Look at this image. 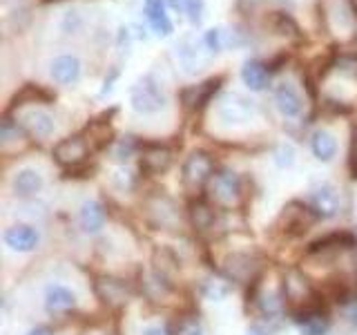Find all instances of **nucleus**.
I'll return each instance as SVG.
<instances>
[{"instance_id":"obj_24","label":"nucleus","mask_w":357,"mask_h":335,"mask_svg":"<svg viewBox=\"0 0 357 335\" xmlns=\"http://www.w3.org/2000/svg\"><path fill=\"white\" fill-rule=\"evenodd\" d=\"M190 219H192V226L197 230H208L212 228V223H215V210L208 204H204V201H197V204H192V208H190Z\"/></svg>"},{"instance_id":"obj_4","label":"nucleus","mask_w":357,"mask_h":335,"mask_svg":"<svg viewBox=\"0 0 357 335\" xmlns=\"http://www.w3.org/2000/svg\"><path fill=\"white\" fill-rule=\"evenodd\" d=\"M255 114H257L255 100L241 94H226L217 105V117L226 126H241V123H248Z\"/></svg>"},{"instance_id":"obj_22","label":"nucleus","mask_w":357,"mask_h":335,"mask_svg":"<svg viewBox=\"0 0 357 335\" xmlns=\"http://www.w3.org/2000/svg\"><path fill=\"white\" fill-rule=\"evenodd\" d=\"M310 148H312V154H315L319 161H331L335 156V152H337V141H335L333 132L317 130L310 139Z\"/></svg>"},{"instance_id":"obj_10","label":"nucleus","mask_w":357,"mask_h":335,"mask_svg":"<svg viewBox=\"0 0 357 335\" xmlns=\"http://www.w3.org/2000/svg\"><path fill=\"white\" fill-rule=\"evenodd\" d=\"M201 47H206V43H197L192 36H185L178 45V59H181V65L185 67L188 74H197L206 67L208 56Z\"/></svg>"},{"instance_id":"obj_2","label":"nucleus","mask_w":357,"mask_h":335,"mask_svg":"<svg viewBox=\"0 0 357 335\" xmlns=\"http://www.w3.org/2000/svg\"><path fill=\"white\" fill-rule=\"evenodd\" d=\"M212 177H215V159H212L208 152L197 150L185 159L183 170H181V181L190 193L201 190Z\"/></svg>"},{"instance_id":"obj_5","label":"nucleus","mask_w":357,"mask_h":335,"mask_svg":"<svg viewBox=\"0 0 357 335\" xmlns=\"http://www.w3.org/2000/svg\"><path fill=\"white\" fill-rule=\"evenodd\" d=\"M210 195L219 206H232L241 197V179L232 170H219L210 179Z\"/></svg>"},{"instance_id":"obj_17","label":"nucleus","mask_w":357,"mask_h":335,"mask_svg":"<svg viewBox=\"0 0 357 335\" xmlns=\"http://www.w3.org/2000/svg\"><path fill=\"white\" fill-rule=\"evenodd\" d=\"M284 295L288 302H293V304H304V302L312 297L308 279L299 271H290L284 279Z\"/></svg>"},{"instance_id":"obj_31","label":"nucleus","mask_w":357,"mask_h":335,"mask_svg":"<svg viewBox=\"0 0 357 335\" xmlns=\"http://www.w3.org/2000/svg\"><path fill=\"white\" fill-rule=\"evenodd\" d=\"M132 150H134V141L132 139H126V141H121L119 143V148H116V152H114V159H130V154H132Z\"/></svg>"},{"instance_id":"obj_15","label":"nucleus","mask_w":357,"mask_h":335,"mask_svg":"<svg viewBox=\"0 0 357 335\" xmlns=\"http://www.w3.org/2000/svg\"><path fill=\"white\" fill-rule=\"evenodd\" d=\"M275 105H277V110L282 112L284 117L295 119V117L301 114V105H304V103H301V96L295 89V85L282 83L275 89Z\"/></svg>"},{"instance_id":"obj_16","label":"nucleus","mask_w":357,"mask_h":335,"mask_svg":"<svg viewBox=\"0 0 357 335\" xmlns=\"http://www.w3.org/2000/svg\"><path fill=\"white\" fill-rule=\"evenodd\" d=\"M76 306V295L67 286L52 284L45 293V308L50 313H67Z\"/></svg>"},{"instance_id":"obj_29","label":"nucleus","mask_w":357,"mask_h":335,"mask_svg":"<svg viewBox=\"0 0 357 335\" xmlns=\"http://www.w3.org/2000/svg\"><path fill=\"white\" fill-rule=\"evenodd\" d=\"M176 335H204V329H201V324L195 318H188L178 324Z\"/></svg>"},{"instance_id":"obj_21","label":"nucleus","mask_w":357,"mask_h":335,"mask_svg":"<svg viewBox=\"0 0 357 335\" xmlns=\"http://www.w3.org/2000/svg\"><path fill=\"white\" fill-rule=\"evenodd\" d=\"M43 188V177L38 170H31V168H25V170L16 172L14 177V193L18 197H31L36 195Z\"/></svg>"},{"instance_id":"obj_3","label":"nucleus","mask_w":357,"mask_h":335,"mask_svg":"<svg viewBox=\"0 0 357 335\" xmlns=\"http://www.w3.org/2000/svg\"><path fill=\"white\" fill-rule=\"evenodd\" d=\"M132 107L139 114H156V112L165 107V92L152 76H143L132 87Z\"/></svg>"},{"instance_id":"obj_32","label":"nucleus","mask_w":357,"mask_h":335,"mask_svg":"<svg viewBox=\"0 0 357 335\" xmlns=\"http://www.w3.org/2000/svg\"><path fill=\"white\" fill-rule=\"evenodd\" d=\"M349 163H351V170L357 177V128L353 130V137H351V152H349Z\"/></svg>"},{"instance_id":"obj_26","label":"nucleus","mask_w":357,"mask_h":335,"mask_svg":"<svg viewBox=\"0 0 357 335\" xmlns=\"http://www.w3.org/2000/svg\"><path fill=\"white\" fill-rule=\"evenodd\" d=\"M22 139V130L18 128V123H11V119H5L3 126H0V145L7 148L11 141Z\"/></svg>"},{"instance_id":"obj_35","label":"nucleus","mask_w":357,"mask_h":335,"mask_svg":"<svg viewBox=\"0 0 357 335\" xmlns=\"http://www.w3.org/2000/svg\"><path fill=\"white\" fill-rule=\"evenodd\" d=\"M170 5H172L174 9L181 11V9H183V0H170Z\"/></svg>"},{"instance_id":"obj_9","label":"nucleus","mask_w":357,"mask_h":335,"mask_svg":"<svg viewBox=\"0 0 357 335\" xmlns=\"http://www.w3.org/2000/svg\"><path fill=\"white\" fill-rule=\"evenodd\" d=\"M20 123H22V128H25L31 137H36V139H47L56 130L54 117L50 114V112L38 110V107L27 110L25 114L20 117Z\"/></svg>"},{"instance_id":"obj_27","label":"nucleus","mask_w":357,"mask_h":335,"mask_svg":"<svg viewBox=\"0 0 357 335\" xmlns=\"http://www.w3.org/2000/svg\"><path fill=\"white\" fill-rule=\"evenodd\" d=\"M190 18V22L199 25L201 22V14H204V0H183V9Z\"/></svg>"},{"instance_id":"obj_34","label":"nucleus","mask_w":357,"mask_h":335,"mask_svg":"<svg viewBox=\"0 0 357 335\" xmlns=\"http://www.w3.org/2000/svg\"><path fill=\"white\" fill-rule=\"evenodd\" d=\"M27 335H52V331L47 327H36V329H31Z\"/></svg>"},{"instance_id":"obj_23","label":"nucleus","mask_w":357,"mask_h":335,"mask_svg":"<svg viewBox=\"0 0 357 335\" xmlns=\"http://www.w3.org/2000/svg\"><path fill=\"white\" fill-rule=\"evenodd\" d=\"M241 78L252 92H261V89L268 85V70H266V65L259 61H248L241 70Z\"/></svg>"},{"instance_id":"obj_1","label":"nucleus","mask_w":357,"mask_h":335,"mask_svg":"<svg viewBox=\"0 0 357 335\" xmlns=\"http://www.w3.org/2000/svg\"><path fill=\"white\" fill-rule=\"evenodd\" d=\"M321 18L326 31L337 40H351L357 34V7L346 0H326L321 5Z\"/></svg>"},{"instance_id":"obj_8","label":"nucleus","mask_w":357,"mask_h":335,"mask_svg":"<svg viewBox=\"0 0 357 335\" xmlns=\"http://www.w3.org/2000/svg\"><path fill=\"white\" fill-rule=\"evenodd\" d=\"M5 244L16 253H31L38 248L40 232L27 223H16V226L5 230Z\"/></svg>"},{"instance_id":"obj_25","label":"nucleus","mask_w":357,"mask_h":335,"mask_svg":"<svg viewBox=\"0 0 357 335\" xmlns=\"http://www.w3.org/2000/svg\"><path fill=\"white\" fill-rule=\"evenodd\" d=\"M328 320L319 315V313H306L304 322H301V335H326Z\"/></svg>"},{"instance_id":"obj_11","label":"nucleus","mask_w":357,"mask_h":335,"mask_svg":"<svg viewBox=\"0 0 357 335\" xmlns=\"http://www.w3.org/2000/svg\"><path fill=\"white\" fill-rule=\"evenodd\" d=\"M223 271H226V275L234 279V282H248V279H252L255 273L259 271V264H257V260L248 253H234L228 257L226 264H223Z\"/></svg>"},{"instance_id":"obj_7","label":"nucleus","mask_w":357,"mask_h":335,"mask_svg":"<svg viewBox=\"0 0 357 335\" xmlns=\"http://www.w3.org/2000/svg\"><path fill=\"white\" fill-rule=\"evenodd\" d=\"M89 145L83 137H67L54 148V159L65 168H76L87 161Z\"/></svg>"},{"instance_id":"obj_12","label":"nucleus","mask_w":357,"mask_h":335,"mask_svg":"<svg viewBox=\"0 0 357 335\" xmlns=\"http://www.w3.org/2000/svg\"><path fill=\"white\" fill-rule=\"evenodd\" d=\"M221 85V78H208V81L199 83V85H192V87H185L181 92V100H183V107L195 112V110H201L204 107L210 96L217 92Z\"/></svg>"},{"instance_id":"obj_13","label":"nucleus","mask_w":357,"mask_h":335,"mask_svg":"<svg viewBox=\"0 0 357 335\" xmlns=\"http://www.w3.org/2000/svg\"><path fill=\"white\" fill-rule=\"evenodd\" d=\"M310 208L317 217L331 219L340 212V195L333 186H321L317 188L310 197Z\"/></svg>"},{"instance_id":"obj_19","label":"nucleus","mask_w":357,"mask_h":335,"mask_svg":"<svg viewBox=\"0 0 357 335\" xmlns=\"http://www.w3.org/2000/svg\"><path fill=\"white\" fill-rule=\"evenodd\" d=\"M145 16H148V22L156 36H170L172 34V22L165 14L163 0H145Z\"/></svg>"},{"instance_id":"obj_14","label":"nucleus","mask_w":357,"mask_h":335,"mask_svg":"<svg viewBox=\"0 0 357 335\" xmlns=\"http://www.w3.org/2000/svg\"><path fill=\"white\" fill-rule=\"evenodd\" d=\"M172 163V152L163 145H148L141 154V170L145 174H161Z\"/></svg>"},{"instance_id":"obj_20","label":"nucleus","mask_w":357,"mask_h":335,"mask_svg":"<svg viewBox=\"0 0 357 335\" xmlns=\"http://www.w3.org/2000/svg\"><path fill=\"white\" fill-rule=\"evenodd\" d=\"M107 221V210L103 208L100 201L89 199L81 206V226L85 232H98Z\"/></svg>"},{"instance_id":"obj_33","label":"nucleus","mask_w":357,"mask_h":335,"mask_svg":"<svg viewBox=\"0 0 357 335\" xmlns=\"http://www.w3.org/2000/svg\"><path fill=\"white\" fill-rule=\"evenodd\" d=\"M143 335H172V331L163 327V324H154V327H148L143 331Z\"/></svg>"},{"instance_id":"obj_18","label":"nucleus","mask_w":357,"mask_h":335,"mask_svg":"<svg viewBox=\"0 0 357 335\" xmlns=\"http://www.w3.org/2000/svg\"><path fill=\"white\" fill-rule=\"evenodd\" d=\"M52 76L56 83L61 85H72L81 76V61L76 56H59L52 63Z\"/></svg>"},{"instance_id":"obj_30","label":"nucleus","mask_w":357,"mask_h":335,"mask_svg":"<svg viewBox=\"0 0 357 335\" xmlns=\"http://www.w3.org/2000/svg\"><path fill=\"white\" fill-rule=\"evenodd\" d=\"M293 156H295V152H293V148L290 145H279V150H277V163L279 165H290L293 163Z\"/></svg>"},{"instance_id":"obj_28","label":"nucleus","mask_w":357,"mask_h":335,"mask_svg":"<svg viewBox=\"0 0 357 335\" xmlns=\"http://www.w3.org/2000/svg\"><path fill=\"white\" fill-rule=\"evenodd\" d=\"M275 29H277V34H282V36H297V31H299L295 22L290 20L288 16H284V14H279V16H277Z\"/></svg>"},{"instance_id":"obj_6","label":"nucleus","mask_w":357,"mask_h":335,"mask_svg":"<svg viewBox=\"0 0 357 335\" xmlns=\"http://www.w3.org/2000/svg\"><path fill=\"white\" fill-rule=\"evenodd\" d=\"M94 290L98 299H103L107 306L112 308H119V306H126L130 297H132V288L128 282H123L119 277H98L94 282Z\"/></svg>"}]
</instances>
